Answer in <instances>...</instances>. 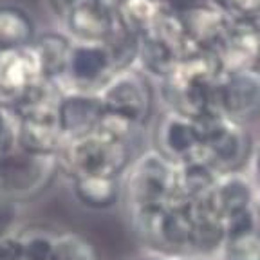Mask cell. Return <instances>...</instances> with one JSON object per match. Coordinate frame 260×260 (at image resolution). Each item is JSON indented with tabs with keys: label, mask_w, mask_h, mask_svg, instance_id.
Here are the masks:
<instances>
[{
	"label": "cell",
	"mask_w": 260,
	"mask_h": 260,
	"mask_svg": "<svg viewBox=\"0 0 260 260\" xmlns=\"http://www.w3.org/2000/svg\"><path fill=\"white\" fill-rule=\"evenodd\" d=\"M134 157L132 145L90 132L65 141L58 152V167L69 179L83 175L123 177Z\"/></svg>",
	"instance_id": "obj_1"
},
{
	"label": "cell",
	"mask_w": 260,
	"mask_h": 260,
	"mask_svg": "<svg viewBox=\"0 0 260 260\" xmlns=\"http://www.w3.org/2000/svg\"><path fill=\"white\" fill-rule=\"evenodd\" d=\"M175 193V165L155 148L138 154L123 175L126 211L165 208Z\"/></svg>",
	"instance_id": "obj_2"
},
{
	"label": "cell",
	"mask_w": 260,
	"mask_h": 260,
	"mask_svg": "<svg viewBox=\"0 0 260 260\" xmlns=\"http://www.w3.org/2000/svg\"><path fill=\"white\" fill-rule=\"evenodd\" d=\"M58 174V155L32 154L20 146L0 152V195L11 203L40 195Z\"/></svg>",
	"instance_id": "obj_3"
},
{
	"label": "cell",
	"mask_w": 260,
	"mask_h": 260,
	"mask_svg": "<svg viewBox=\"0 0 260 260\" xmlns=\"http://www.w3.org/2000/svg\"><path fill=\"white\" fill-rule=\"evenodd\" d=\"M197 119L203 125V157L220 175L244 172V165L251 159L253 146L242 123L233 121L222 112L208 114Z\"/></svg>",
	"instance_id": "obj_4"
},
{
	"label": "cell",
	"mask_w": 260,
	"mask_h": 260,
	"mask_svg": "<svg viewBox=\"0 0 260 260\" xmlns=\"http://www.w3.org/2000/svg\"><path fill=\"white\" fill-rule=\"evenodd\" d=\"M98 96L105 112L116 114L138 126L145 125L152 112L154 92L150 78L145 76L136 65L114 73L98 90Z\"/></svg>",
	"instance_id": "obj_5"
},
{
	"label": "cell",
	"mask_w": 260,
	"mask_h": 260,
	"mask_svg": "<svg viewBox=\"0 0 260 260\" xmlns=\"http://www.w3.org/2000/svg\"><path fill=\"white\" fill-rule=\"evenodd\" d=\"M114 73L116 65L105 42H73L63 89L98 92Z\"/></svg>",
	"instance_id": "obj_6"
},
{
	"label": "cell",
	"mask_w": 260,
	"mask_h": 260,
	"mask_svg": "<svg viewBox=\"0 0 260 260\" xmlns=\"http://www.w3.org/2000/svg\"><path fill=\"white\" fill-rule=\"evenodd\" d=\"M203 125L197 118L179 110H167L155 126V150L174 165L203 155Z\"/></svg>",
	"instance_id": "obj_7"
},
{
	"label": "cell",
	"mask_w": 260,
	"mask_h": 260,
	"mask_svg": "<svg viewBox=\"0 0 260 260\" xmlns=\"http://www.w3.org/2000/svg\"><path fill=\"white\" fill-rule=\"evenodd\" d=\"M175 13L191 51H215L233 22L215 0H199Z\"/></svg>",
	"instance_id": "obj_8"
},
{
	"label": "cell",
	"mask_w": 260,
	"mask_h": 260,
	"mask_svg": "<svg viewBox=\"0 0 260 260\" xmlns=\"http://www.w3.org/2000/svg\"><path fill=\"white\" fill-rule=\"evenodd\" d=\"M219 110L233 121L248 123L260 116V71L242 69L219 78Z\"/></svg>",
	"instance_id": "obj_9"
},
{
	"label": "cell",
	"mask_w": 260,
	"mask_h": 260,
	"mask_svg": "<svg viewBox=\"0 0 260 260\" xmlns=\"http://www.w3.org/2000/svg\"><path fill=\"white\" fill-rule=\"evenodd\" d=\"M61 18L65 35L73 42H107L119 27L112 0L74 6L67 9Z\"/></svg>",
	"instance_id": "obj_10"
},
{
	"label": "cell",
	"mask_w": 260,
	"mask_h": 260,
	"mask_svg": "<svg viewBox=\"0 0 260 260\" xmlns=\"http://www.w3.org/2000/svg\"><path fill=\"white\" fill-rule=\"evenodd\" d=\"M103 112L105 109L98 92L65 89L56 109L58 123L65 141L94 132Z\"/></svg>",
	"instance_id": "obj_11"
},
{
	"label": "cell",
	"mask_w": 260,
	"mask_h": 260,
	"mask_svg": "<svg viewBox=\"0 0 260 260\" xmlns=\"http://www.w3.org/2000/svg\"><path fill=\"white\" fill-rule=\"evenodd\" d=\"M222 74L256 69L260 60V37L248 20H233L230 31L213 51Z\"/></svg>",
	"instance_id": "obj_12"
},
{
	"label": "cell",
	"mask_w": 260,
	"mask_h": 260,
	"mask_svg": "<svg viewBox=\"0 0 260 260\" xmlns=\"http://www.w3.org/2000/svg\"><path fill=\"white\" fill-rule=\"evenodd\" d=\"M256 195L258 188L253 177H249L246 172H232L219 175L215 186L208 195V201L224 224L240 213L253 210Z\"/></svg>",
	"instance_id": "obj_13"
},
{
	"label": "cell",
	"mask_w": 260,
	"mask_h": 260,
	"mask_svg": "<svg viewBox=\"0 0 260 260\" xmlns=\"http://www.w3.org/2000/svg\"><path fill=\"white\" fill-rule=\"evenodd\" d=\"M63 145L65 138L56 112H35L22 116L16 146L32 154L58 155Z\"/></svg>",
	"instance_id": "obj_14"
},
{
	"label": "cell",
	"mask_w": 260,
	"mask_h": 260,
	"mask_svg": "<svg viewBox=\"0 0 260 260\" xmlns=\"http://www.w3.org/2000/svg\"><path fill=\"white\" fill-rule=\"evenodd\" d=\"M191 217V255L213 256L219 255L226 233L220 217L217 215L210 201L201 199L190 203Z\"/></svg>",
	"instance_id": "obj_15"
},
{
	"label": "cell",
	"mask_w": 260,
	"mask_h": 260,
	"mask_svg": "<svg viewBox=\"0 0 260 260\" xmlns=\"http://www.w3.org/2000/svg\"><path fill=\"white\" fill-rule=\"evenodd\" d=\"M219 175V172L203 155L175 165V193L172 201L195 203L206 199L215 186Z\"/></svg>",
	"instance_id": "obj_16"
},
{
	"label": "cell",
	"mask_w": 260,
	"mask_h": 260,
	"mask_svg": "<svg viewBox=\"0 0 260 260\" xmlns=\"http://www.w3.org/2000/svg\"><path fill=\"white\" fill-rule=\"evenodd\" d=\"M71 188L81 206L89 210H110L123 197V177L83 175L71 179Z\"/></svg>",
	"instance_id": "obj_17"
},
{
	"label": "cell",
	"mask_w": 260,
	"mask_h": 260,
	"mask_svg": "<svg viewBox=\"0 0 260 260\" xmlns=\"http://www.w3.org/2000/svg\"><path fill=\"white\" fill-rule=\"evenodd\" d=\"M31 45L37 53L38 63H40L42 78L60 81L63 85V76L73 40L65 32L47 31L44 35H37Z\"/></svg>",
	"instance_id": "obj_18"
},
{
	"label": "cell",
	"mask_w": 260,
	"mask_h": 260,
	"mask_svg": "<svg viewBox=\"0 0 260 260\" xmlns=\"http://www.w3.org/2000/svg\"><path fill=\"white\" fill-rule=\"evenodd\" d=\"M112 6L119 24L138 37L154 29L162 13L168 11L161 0H112Z\"/></svg>",
	"instance_id": "obj_19"
},
{
	"label": "cell",
	"mask_w": 260,
	"mask_h": 260,
	"mask_svg": "<svg viewBox=\"0 0 260 260\" xmlns=\"http://www.w3.org/2000/svg\"><path fill=\"white\" fill-rule=\"evenodd\" d=\"M37 37L35 20L18 6H0V51L31 45Z\"/></svg>",
	"instance_id": "obj_20"
},
{
	"label": "cell",
	"mask_w": 260,
	"mask_h": 260,
	"mask_svg": "<svg viewBox=\"0 0 260 260\" xmlns=\"http://www.w3.org/2000/svg\"><path fill=\"white\" fill-rule=\"evenodd\" d=\"M51 260H98V255L87 237L74 232H63L54 235Z\"/></svg>",
	"instance_id": "obj_21"
},
{
	"label": "cell",
	"mask_w": 260,
	"mask_h": 260,
	"mask_svg": "<svg viewBox=\"0 0 260 260\" xmlns=\"http://www.w3.org/2000/svg\"><path fill=\"white\" fill-rule=\"evenodd\" d=\"M217 256L220 260H260V232L253 230L226 237Z\"/></svg>",
	"instance_id": "obj_22"
},
{
	"label": "cell",
	"mask_w": 260,
	"mask_h": 260,
	"mask_svg": "<svg viewBox=\"0 0 260 260\" xmlns=\"http://www.w3.org/2000/svg\"><path fill=\"white\" fill-rule=\"evenodd\" d=\"M22 260H51L54 235L44 230H29L20 233Z\"/></svg>",
	"instance_id": "obj_23"
},
{
	"label": "cell",
	"mask_w": 260,
	"mask_h": 260,
	"mask_svg": "<svg viewBox=\"0 0 260 260\" xmlns=\"http://www.w3.org/2000/svg\"><path fill=\"white\" fill-rule=\"evenodd\" d=\"M20 112L11 102L0 100V152L16 146L20 130Z\"/></svg>",
	"instance_id": "obj_24"
},
{
	"label": "cell",
	"mask_w": 260,
	"mask_h": 260,
	"mask_svg": "<svg viewBox=\"0 0 260 260\" xmlns=\"http://www.w3.org/2000/svg\"><path fill=\"white\" fill-rule=\"evenodd\" d=\"M232 20H249L260 13V0H215Z\"/></svg>",
	"instance_id": "obj_25"
},
{
	"label": "cell",
	"mask_w": 260,
	"mask_h": 260,
	"mask_svg": "<svg viewBox=\"0 0 260 260\" xmlns=\"http://www.w3.org/2000/svg\"><path fill=\"white\" fill-rule=\"evenodd\" d=\"M0 260H22L20 233H6L0 237Z\"/></svg>",
	"instance_id": "obj_26"
},
{
	"label": "cell",
	"mask_w": 260,
	"mask_h": 260,
	"mask_svg": "<svg viewBox=\"0 0 260 260\" xmlns=\"http://www.w3.org/2000/svg\"><path fill=\"white\" fill-rule=\"evenodd\" d=\"M87 2H100V0H51V4L54 6L56 11H60V15H63L67 9L74 8V6L87 4Z\"/></svg>",
	"instance_id": "obj_27"
},
{
	"label": "cell",
	"mask_w": 260,
	"mask_h": 260,
	"mask_svg": "<svg viewBox=\"0 0 260 260\" xmlns=\"http://www.w3.org/2000/svg\"><path fill=\"white\" fill-rule=\"evenodd\" d=\"M251 170H253V181H255L256 188L260 190V145L256 146L251 154Z\"/></svg>",
	"instance_id": "obj_28"
},
{
	"label": "cell",
	"mask_w": 260,
	"mask_h": 260,
	"mask_svg": "<svg viewBox=\"0 0 260 260\" xmlns=\"http://www.w3.org/2000/svg\"><path fill=\"white\" fill-rule=\"evenodd\" d=\"M154 260H193L188 255H177V253H161V255H155Z\"/></svg>",
	"instance_id": "obj_29"
},
{
	"label": "cell",
	"mask_w": 260,
	"mask_h": 260,
	"mask_svg": "<svg viewBox=\"0 0 260 260\" xmlns=\"http://www.w3.org/2000/svg\"><path fill=\"white\" fill-rule=\"evenodd\" d=\"M255 217H256V226H258V232H260V190H258V195H256V201H255Z\"/></svg>",
	"instance_id": "obj_30"
},
{
	"label": "cell",
	"mask_w": 260,
	"mask_h": 260,
	"mask_svg": "<svg viewBox=\"0 0 260 260\" xmlns=\"http://www.w3.org/2000/svg\"><path fill=\"white\" fill-rule=\"evenodd\" d=\"M134 260H154V256H141V258H134Z\"/></svg>",
	"instance_id": "obj_31"
},
{
	"label": "cell",
	"mask_w": 260,
	"mask_h": 260,
	"mask_svg": "<svg viewBox=\"0 0 260 260\" xmlns=\"http://www.w3.org/2000/svg\"><path fill=\"white\" fill-rule=\"evenodd\" d=\"M256 69H258V71H260V60H258V67H256Z\"/></svg>",
	"instance_id": "obj_32"
},
{
	"label": "cell",
	"mask_w": 260,
	"mask_h": 260,
	"mask_svg": "<svg viewBox=\"0 0 260 260\" xmlns=\"http://www.w3.org/2000/svg\"><path fill=\"white\" fill-rule=\"evenodd\" d=\"M0 203H2V195H0Z\"/></svg>",
	"instance_id": "obj_33"
}]
</instances>
